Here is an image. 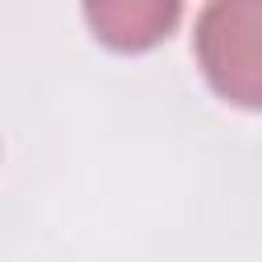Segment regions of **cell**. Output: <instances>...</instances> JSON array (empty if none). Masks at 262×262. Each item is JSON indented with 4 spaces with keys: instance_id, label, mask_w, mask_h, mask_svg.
Segmentation results:
<instances>
[{
    "instance_id": "obj_2",
    "label": "cell",
    "mask_w": 262,
    "mask_h": 262,
    "mask_svg": "<svg viewBox=\"0 0 262 262\" xmlns=\"http://www.w3.org/2000/svg\"><path fill=\"white\" fill-rule=\"evenodd\" d=\"M184 0H82L90 33L115 53L156 49L180 20Z\"/></svg>"
},
{
    "instance_id": "obj_1",
    "label": "cell",
    "mask_w": 262,
    "mask_h": 262,
    "mask_svg": "<svg viewBox=\"0 0 262 262\" xmlns=\"http://www.w3.org/2000/svg\"><path fill=\"white\" fill-rule=\"evenodd\" d=\"M192 53L209 86L246 111H262V0H209Z\"/></svg>"
}]
</instances>
